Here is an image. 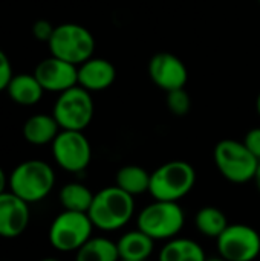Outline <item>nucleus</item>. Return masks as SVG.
<instances>
[{"instance_id":"1","label":"nucleus","mask_w":260,"mask_h":261,"mask_svg":"<svg viewBox=\"0 0 260 261\" xmlns=\"http://www.w3.org/2000/svg\"><path fill=\"white\" fill-rule=\"evenodd\" d=\"M135 214L133 196L127 194L116 185L106 187L93 196L87 216L93 228L113 232L124 228Z\"/></svg>"},{"instance_id":"2","label":"nucleus","mask_w":260,"mask_h":261,"mask_svg":"<svg viewBox=\"0 0 260 261\" xmlns=\"http://www.w3.org/2000/svg\"><path fill=\"white\" fill-rule=\"evenodd\" d=\"M55 185V173L52 167L38 159L18 164L9 174V191L25 202L37 203L46 199Z\"/></svg>"},{"instance_id":"3","label":"nucleus","mask_w":260,"mask_h":261,"mask_svg":"<svg viewBox=\"0 0 260 261\" xmlns=\"http://www.w3.org/2000/svg\"><path fill=\"white\" fill-rule=\"evenodd\" d=\"M196 171L185 161H170L150 173L149 193L153 200L179 202L193 190Z\"/></svg>"},{"instance_id":"4","label":"nucleus","mask_w":260,"mask_h":261,"mask_svg":"<svg viewBox=\"0 0 260 261\" xmlns=\"http://www.w3.org/2000/svg\"><path fill=\"white\" fill-rule=\"evenodd\" d=\"M185 213L178 202H161L155 200L144 206L138 217L136 226L155 242L172 240L184 228Z\"/></svg>"},{"instance_id":"5","label":"nucleus","mask_w":260,"mask_h":261,"mask_svg":"<svg viewBox=\"0 0 260 261\" xmlns=\"http://www.w3.org/2000/svg\"><path fill=\"white\" fill-rule=\"evenodd\" d=\"M213 159L218 171L231 184L242 185L254 179L259 161L242 141L222 139L216 144Z\"/></svg>"},{"instance_id":"6","label":"nucleus","mask_w":260,"mask_h":261,"mask_svg":"<svg viewBox=\"0 0 260 261\" xmlns=\"http://www.w3.org/2000/svg\"><path fill=\"white\" fill-rule=\"evenodd\" d=\"M48 43L54 57L75 66L92 58L95 50V38L90 31L77 23H63L55 26Z\"/></svg>"},{"instance_id":"7","label":"nucleus","mask_w":260,"mask_h":261,"mask_svg":"<svg viewBox=\"0 0 260 261\" xmlns=\"http://www.w3.org/2000/svg\"><path fill=\"white\" fill-rule=\"evenodd\" d=\"M52 115L61 130L83 132L93 118V101L90 92L81 86L61 92L55 101Z\"/></svg>"},{"instance_id":"8","label":"nucleus","mask_w":260,"mask_h":261,"mask_svg":"<svg viewBox=\"0 0 260 261\" xmlns=\"http://www.w3.org/2000/svg\"><path fill=\"white\" fill-rule=\"evenodd\" d=\"M93 225L86 213L63 211L49 228V243L60 252H77L90 237Z\"/></svg>"},{"instance_id":"9","label":"nucleus","mask_w":260,"mask_h":261,"mask_svg":"<svg viewBox=\"0 0 260 261\" xmlns=\"http://www.w3.org/2000/svg\"><path fill=\"white\" fill-rule=\"evenodd\" d=\"M216 249L227 261H254L260 255V234L250 225H228L216 239Z\"/></svg>"},{"instance_id":"10","label":"nucleus","mask_w":260,"mask_h":261,"mask_svg":"<svg viewBox=\"0 0 260 261\" xmlns=\"http://www.w3.org/2000/svg\"><path fill=\"white\" fill-rule=\"evenodd\" d=\"M52 156L67 173L84 171L92 159V147L83 132L60 130L52 142Z\"/></svg>"},{"instance_id":"11","label":"nucleus","mask_w":260,"mask_h":261,"mask_svg":"<svg viewBox=\"0 0 260 261\" xmlns=\"http://www.w3.org/2000/svg\"><path fill=\"white\" fill-rule=\"evenodd\" d=\"M149 75L155 86L166 92L184 89L188 80L187 66L181 58L170 52H158L150 58Z\"/></svg>"},{"instance_id":"12","label":"nucleus","mask_w":260,"mask_h":261,"mask_svg":"<svg viewBox=\"0 0 260 261\" xmlns=\"http://www.w3.org/2000/svg\"><path fill=\"white\" fill-rule=\"evenodd\" d=\"M34 75L44 92L61 93L78 86V66L60 60L54 55L40 61Z\"/></svg>"},{"instance_id":"13","label":"nucleus","mask_w":260,"mask_h":261,"mask_svg":"<svg viewBox=\"0 0 260 261\" xmlns=\"http://www.w3.org/2000/svg\"><path fill=\"white\" fill-rule=\"evenodd\" d=\"M31 220L29 203L11 191L0 194V237L15 239L21 236Z\"/></svg>"},{"instance_id":"14","label":"nucleus","mask_w":260,"mask_h":261,"mask_svg":"<svg viewBox=\"0 0 260 261\" xmlns=\"http://www.w3.org/2000/svg\"><path fill=\"white\" fill-rule=\"evenodd\" d=\"M116 78L115 66L106 58H89L78 66V86L89 92L109 89Z\"/></svg>"},{"instance_id":"15","label":"nucleus","mask_w":260,"mask_h":261,"mask_svg":"<svg viewBox=\"0 0 260 261\" xmlns=\"http://www.w3.org/2000/svg\"><path fill=\"white\" fill-rule=\"evenodd\" d=\"M121 261H147L153 254L155 240L141 229L129 231L116 242Z\"/></svg>"},{"instance_id":"16","label":"nucleus","mask_w":260,"mask_h":261,"mask_svg":"<svg viewBox=\"0 0 260 261\" xmlns=\"http://www.w3.org/2000/svg\"><path fill=\"white\" fill-rule=\"evenodd\" d=\"M60 125L54 115H34L23 125V136L32 145L52 144L60 133Z\"/></svg>"},{"instance_id":"17","label":"nucleus","mask_w":260,"mask_h":261,"mask_svg":"<svg viewBox=\"0 0 260 261\" xmlns=\"http://www.w3.org/2000/svg\"><path fill=\"white\" fill-rule=\"evenodd\" d=\"M6 90L9 93V98L20 106L37 104L44 92L35 75H29V73H20L12 76Z\"/></svg>"},{"instance_id":"18","label":"nucleus","mask_w":260,"mask_h":261,"mask_svg":"<svg viewBox=\"0 0 260 261\" xmlns=\"http://www.w3.org/2000/svg\"><path fill=\"white\" fill-rule=\"evenodd\" d=\"M202 246L192 239H172L166 242L158 261H205Z\"/></svg>"},{"instance_id":"19","label":"nucleus","mask_w":260,"mask_h":261,"mask_svg":"<svg viewBox=\"0 0 260 261\" xmlns=\"http://www.w3.org/2000/svg\"><path fill=\"white\" fill-rule=\"evenodd\" d=\"M115 185L126 191L130 196H141L149 193L150 187V173L139 165H126L121 167L115 177Z\"/></svg>"},{"instance_id":"20","label":"nucleus","mask_w":260,"mask_h":261,"mask_svg":"<svg viewBox=\"0 0 260 261\" xmlns=\"http://www.w3.org/2000/svg\"><path fill=\"white\" fill-rule=\"evenodd\" d=\"M75 261H120L116 242L107 237H90L75 252Z\"/></svg>"},{"instance_id":"21","label":"nucleus","mask_w":260,"mask_h":261,"mask_svg":"<svg viewBox=\"0 0 260 261\" xmlns=\"http://www.w3.org/2000/svg\"><path fill=\"white\" fill-rule=\"evenodd\" d=\"M93 193L80 182H70L66 184L58 194L60 203L64 211H74V213H86L89 211L92 202H93Z\"/></svg>"},{"instance_id":"22","label":"nucleus","mask_w":260,"mask_h":261,"mask_svg":"<svg viewBox=\"0 0 260 261\" xmlns=\"http://www.w3.org/2000/svg\"><path fill=\"white\" fill-rule=\"evenodd\" d=\"M228 225L227 216L216 206H204L195 216L196 229L208 239H218Z\"/></svg>"},{"instance_id":"23","label":"nucleus","mask_w":260,"mask_h":261,"mask_svg":"<svg viewBox=\"0 0 260 261\" xmlns=\"http://www.w3.org/2000/svg\"><path fill=\"white\" fill-rule=\"evenodd\" d=\"M167 109L170 113L176 116H184L192 109V99L190 95L185 92V89H176L172 92H167Z\"/></svg>"},{"instance_id":"24","label":"nucleus","mask_w":260,"mask_h":261,"mask_svg":"<svg viewBox=\"0 0 260 261\" xmlns=\"http://www.w3.org/2000/svg\"><path fill=\"white\" fill-rule=\"evenodd\" d=\"M12 80V67L6 54L0 49V92L6 90Z\"/></svg>"},{"instance_id":"25","label":"nucleus","mask_w":260,"mask_h":261,"mask_svg":"<svg viewBox=\"0 0 260 261\" xmlns=\"http://www.w3.org/2000/svg\"><path fill=\"white\" fill-rule=\"evenodd\" d=\"M245 147L251 151V154L260 161V127H256V128H251L250 132H247L244 141Z\"/></svg>"},{"instance_id":"26","label":"nucleus","mask_w":260,"mask_h":261,"mask_svg":"<svg viewBox=\"0 0 260 261\" xmlns=\"http://www.w3.org/2000/svg\"><path fill=\"white\" fill-rule=\"evenodd\" d=\"M54 26L46 21V20H38L34 26H32V32L34 35L41 40V41H49V38L52 37V32H54Z\"/></svg>"},{"instance_id":"27","label":"nucleus","mask_w":260,"mask_h":261,"mask_svg":"<svg viewBox=\"0 0 260 261\" xmlns=\"http://www.w3.org/2000/svg\"><path fill=\"white\" fill-rule=\"evenodd\" d=\"M8 180H9V177H6L5 171H3V170H2V167H0V194L6 191V187H8Z\"/></svg>"},{"instance_id":"28","label":"nucleus","mask_w":260,"mask_h":261,"mask_svg":"<svg viewBox=\"0 0 260 261\" xmlns=\"http://www.w3.org/2000/svg\"><path fill=\"white\" fill-rule=\"evenodd\" d=\"M253 182L256 184V188H257V191L260 193V161H259V165H257V170H256V173H254V179H253Z\"/></svg>"},{"instance_id":"29","label":"nucleus","mask_w":260,"mask_h":261,"mask_svg":"<svg viewBox=\"0 0 260 261\" xmlns=\"http://www.w3.org/2000/svg\"><path fill=\"white\" fill-rule=\"evenodd\" d=\"M256 110H257V115L260 116V92L257 95V99H256Z\"/></svg>"},{"instance_id":"30","label":"nucleus","mask_w":260,"mask_h":261,"mask_svg":"<svg viewBox=\"0 0 260 261\" xmlns=\"http://www.w3.org/2000/svg\"><path fill=\"white\" fill-rule=\"evenodd\" d=\"M205 261H227V260H224L222 257H211V258H207Z\"/></svg>"},{"instance_id":"31","label":"nucleus","mask_w":260,"mask_h":261,"mask_svg":"<svg viewBox=\"0 0 260 261\" xmlns=\"http://www.w3.org/2000/svg\"><path fill=\"white\" fill-rule=\"evenodd\" d=\"M40 261H60V260H57V258H54V257H48V258H43V260H40Z\"/></svg>"},{"instance_id":"32","label":"nucleus","mask_w":260,"mask_h":261,"mask_svg":"<svg viewBox=\"0 0 260 261\" xmlns=\"http://www.w3.org/2000/svg\"><path fill=\"white\" fill-rule=\"evenodd\" d=\"M259 2H260V0H259Z\"/></svg>"},{"instance_id":"33","label":"nucleus","mask_w":260,"mask_h":261,"mask_svg":"<svg viewBox=\"0 0 260 261\" xmlns=\"http://www.w3.org/2000/svg\"><path fill=\"white\" fill-rule=\"evenodd\" d=\"M147 261H149V260H147Z\"/></svg>"}]
</instances>
